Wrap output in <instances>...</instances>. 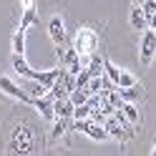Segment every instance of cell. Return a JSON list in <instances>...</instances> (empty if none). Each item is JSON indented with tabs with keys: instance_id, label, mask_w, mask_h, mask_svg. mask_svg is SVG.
Masks as SVG:
<instances>
[{
	"instance_id": "25",
	"label": "cell",
	"mask_w": 156,
	"mask_h": 156,
	"mask_svg": "<svg viewBox=\"0 0 156 156\" xmlns=\"http://www.w3.org/2000/svg\"><path fill=\"white\" fill-rule=\"evenodd\" d=\"M151 156H156V146H154V149H151Z\"/></svg>"
},
{
	"instance_id": "19",
	"label": "cell",
	"mask_w": 156,
	"mask_h": 156,
	"mask_svg": "<svg viewBox=\"0 0 156 156\" xmlns=\"http://www.w3.org/2000/svg\"><path fill=\"white\" fill-rule=\"evenodd\" d=\"M101 88H103V76H91L88 83H86V91L93 96V93H98Z\"/></svg>"
},
{
	"instance_id": "1",
	"label": "cell",
	"mask_w": 156,
	"mask_h": 156,
	"mask_svg": "<svg viewBox=\"0 0 156 156\" xmlns=\"http://www.w3.org/2000/svg\"><path fill=\"white\" fill-rule=\"evenodd\" d=\"M73 48L78 51V55H81V63L86 68V63L91 61V55L98 51V35H96L93 28H81V30L76 33V43Z\"/></svg>"
},
{
	"instance_id": "21",
	"label": "cell",
	"mask_w": 156,
	"mask_h": 156,
	"mask_svg": "<svg viewBox=\"0 0 156 156\" xmlns=\"http://www.w3.org/2000/svg\"><path fill=\"white\" fill-rule=\"evenodd\" d=\"M141 10H144V15H146V20L156 13V0H146V3L141 5Z\"/></svg>"
},
{
	"instance_id": "6",
	"label": "cell",
	"mask_w": 156,
	"mask_h": 156,
	"mask_svg": "<svg viewBox=\"0 0 156 156\" xmlns=\"http://www.w3.org/2000/svg\"><path fill=\"white\" fill-rule=\"evenodd\" d=\"M0 91L5 96H10V98H15V101H20V103H30L33 106V98L23 91V86L15 83L13 78H8V76H0Z\"/></svg>"
},
{
	"instance_id": "5",
	"label": "cell",
	"mask_w": 156,
	"mask_h": 156,
	"mask_svg": "<svg viewBox=\"0 0 156 156\" xmlns=\"http://www.w3.org/2000/svg\"><path fill=\"white\" fill-rule=\"evenodd\" d=\"M55 51H58V61H61L63 68H68L73 76H78L83 71V63H81V55H78V51L73 45H55Z\"/></svg>"
},
{
	"instance_id": "15",
	"label": "cell",
	"mask_w": 156,
	"mask_h": 156,
	"mask_svg": "<svg viewBox=\"0 0 156 156\" xmlns=\"http://www.w3.org/2000/svg\"><path fill=\"white\" fill-rule=\"evenodd\" d=\"M121 113L126 116V121H129V123H139V108H136V103H131V101H123V106H121Z\"/></svg>"
},
{
	"instance_id": "22",
	"label": "cell",
	"mask_w": 156,
	"mask_h": 156,
	"mask_svg": "<svg viewBox=\"0 0 156 156\" xmlns=\"http://www.w3.org/2000/svg\"><path fill=\"white\" fill-rule=\"evenodd\" d=\"M149 28H151V30H156V13L149 18Z\"/></svg>"
},
{
	"instance_id": "24",
	"label": "cell",
	"mask_w": 156,
	"mask_h": 156,
	"mask_svg": "<svg viewBox=\"0 0 156 156\" xmlns=\"http://www.w3.org/2000/svg\"><path fill=\"white\" fill-rule=\"evenodd\" d=\"M146 3V0H133V5H144Z\"/></svg>"
},
{
	"instance_id": "16",
	"label": "cell",
	"mask_w": 156,
	"mask_h": 156,
	"mask_svg": "<svg viewBox=\"0 0 156 156\" xmlns=\"http://www.w3.org/2000/svg\"><path fill=\"white\" fill-rule=\"evenodd\" d=\"M13 53L25 55V30H20V28H18L15 35H13Z\"/></svg>"
},
{
	"instance_id": "9",
	"label": "cell",
	"mask_w": 156,
	"mask_h": 156,
	"mask_svg": "<svg viewBox=\"0 0 156 156\" xmlns=\"http://www.w3.org/2000/svg\"><path fill=\"white\" fill-rule=\"evenodd\" d=\"M73 119H66V116H55L53 119V129H51V141H61L66 131H71Z\"/></svg>"
},
{
	"instance_id": "18",
	"label": "cell",
	"mask_w": 156,
	"mask_h": 156,
	"mask_svg": "<svg viewBox=\"0 0 156 156\" xmlns=\"http://www.w3.org/2000/svg\"><path fill=\"white\" fill-rule=\"evenodd\" d=\"M103 73L108 76V78H111L113 83H119V76H121V68H119V66H113L111 61H106V58H103Z\"/></svg>"
},
{
	"instance_id": "11",
	"label": "cell",
	"mask_w": 156,
	"mask_h": 156,
	"mask_svg": "<svg viewBox=\"0 0 156 156\" xmlns=\"http://www.w3.org/2000/svg\"><path fill=\"white\" fill-rule=\"evenodd\" d=\"M129 23H131L133 30H146V28H149V20H146V15H144V10H141V5H133V8H131V13H129Z\"/></svg>"
},
{
	"instance_id": "8",
	"label": "cell",
	"mask_w": 156,
	"mask_h": 156,
	"mask_svg": "<svg viewBox=\"0 0 156 156\" xmlns=\"http://www.w3.org/2000/svg\"><path fill=\"white\" fill-rule=\"evenodd\" d=\"M48 35H51V41L55 45H66V23H63V18L61 15H53L51 20H48Z\"/></svg>"
},
{
	"instance_id": "10",
	"label": "cell",
	"mask_w": 156,
	"mask_h": 156,
	"mask_svg": "<svg viewBox=\"0 0 156 156\" xmlns=\"http://www.w3.org/2000/svg\"><path fill=\"white\" fill-rule=\"evenodd\" d=\"M20 86H23V91H25L28 96H30L33 101H35V98H41V96H45L48 91H51V88H45V86H43L41 81H33V78H25V81H23Z\"/></svg>"
},
{
	"instance_id": "12",
	"label": "cell",
	"mask_w": 156,
	"mask_h": 156,
	"mask_svg": "<svg viewBox=\"0 0 156 156\" xmlns=\"http://www.w3.org/2000/svg\"><path fill=\"white\" fill-rule=\"evenodd\" d=\"M38 23V10H35V5L33 8H23V15H20V25H18V28H20V30H30V25H35Z\"/></svg>"
},
{
	"instance_id": "3",
	"label": "cell",
	"mask_w": 156,
	"mask_h": 156,
	"mask_svg": "<svg viewBox=\"0 0 156 156\" xmlns=\"http://www.w3.org/2000/svg\"><path fill=\"white\" fill-rule=\"evenodd\" d=\"M35 149V133L28 123H20L13 129V136H10V151L15 154H28Z\"/></svg>"
},
{
	"instance_id": "20",
	"label": "cell",
	"mask_w": 156,
	"mask_h": 156,
	"mask_svg": "<svg viewBox=\"0 0 156 156\" xmlns=\"http://www.w3.org/2000/svg\"><path fill=\"white\" fill-rule=\"evenodd\" d=\"M139 81H136V76H131L129 71H121L119 76V83H116V88H129V86H136Z\"/></svg>"
},
{
	"instance_id": "17",
	"label": "cell",
	"mask_w": 156,
	"mask_h": 156,
	"mask_svg": "<svg viewBox=\"0 0 156 156\" xmlns=\"http://www.w3.org/2000/svg\"><path fill=\"white\" fill-rule=\"evenodd\" d=\"M68 98H71V103H73V106H83L86 101L91 98V93L86 91V88H73V91H71V96H68Z\"/></svg>"
},
{
	"instance_id": "23",
	"label": "cell",
	"mask_w": 156,
	"mask_h": 156,
	"mask_svg": "<svg viewBox=\"0 0 156 156\" xmlns=\"http://www.w3.org/2000/svg\"><path fill=\"white\" fill-rule=\"evenodd\" d=\"M23 3V8H33V0H20Z\"/></svg>"
},
{
	"instance_id": "14",
	"label": "cell",
	"mask_w": 156,
	"mask_h": 156,
	"mask_svg": "<svg viewBox=\"0 0 156 156\" xmlns=\"http://www.w3.org/2000/svg\"><path fill=\"white\" fill-rule=\"evenodd\" d=\"M119 93H121L123 101H131V103H136V101L144 96V91H141L139 83H136V86H129V88H119Z\"/></svg>"
},
{
	"instance_id": "7",
	"label": "cell",
	"mask_w": 156,
	"mask_h": 156,
	"mask_svg": "<svg viewBox=\"0 0 156 156\" xmlns=\"http://www.w3.org/2000/svg\"><path fill=\"white\" fill-rule=\"evenodd\" d=\"M33 108L41 113L45 121H53L55 119V98L51 96V91H48L45 96H41V98H35L33 101Z\"/></svg>"
},
{
	"instance_id": "2",
	"label": "cell",
	"mask_w": 156,
	"mask_h": 156,
	"mask_svg": "<svg viewBox=\"0 0 156 156\" xmlns=\"http://www.w3.org/2000/svg\"><path fill=\"white\" fill-rule=\"evenodd\" d=\"M71 131L88 136L91 141H108V139H111L108 131H106V126H103V123H98V121H93V119H73Z\"/></svg>"
},
{
	"instance_id": "4",
	"label": "cell",
	"mask_w": 156,
	"mask_h": 156,
	"mask_svg": "<svg viewBox=\"0 0 156 156\" xmlns=\"http://www.w3.org/2000/svg\"><path fill=\"white\" fill-rule=\"evenodd\" d=\"M156 58V30L146 28L144 35H141V43H139V61L144 68H149Z\"/></svg>"
},
{
	"instance_id": "13",
	"label": "cell",
	"mask_w": 156,
	"mask_h": 156,
	"mask_svg": "<svg viewBox=\"0 0 156 156\" xmlns=\"http://www.w3.org/2000/svg\"><path fill=\"white\" fill-rule=\"evenodd\" d=\"M73 108L71 98H55V116H66V119H73Z\"/></svg>"
}]
</instances>
